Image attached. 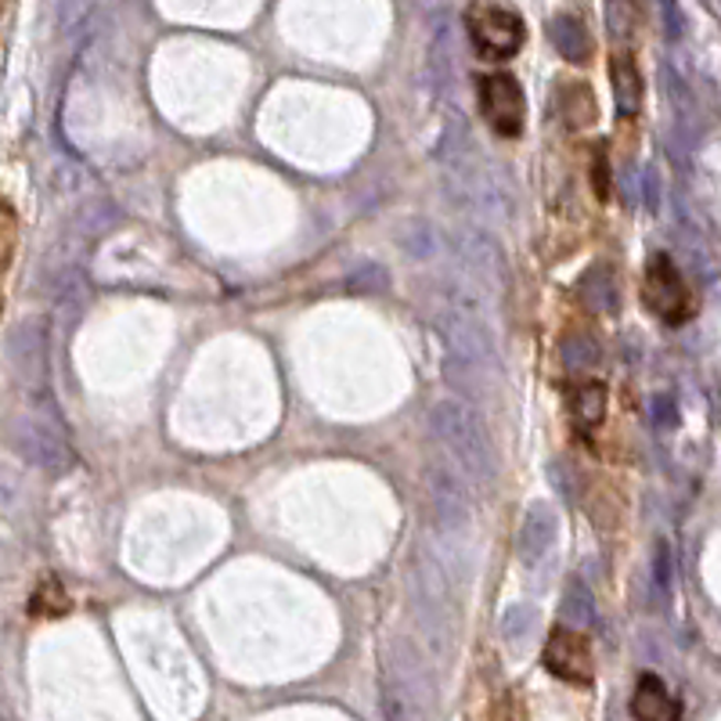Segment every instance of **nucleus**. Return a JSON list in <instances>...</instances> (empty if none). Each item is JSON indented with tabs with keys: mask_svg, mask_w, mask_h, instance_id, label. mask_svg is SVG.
I'll list each match as a JSON object with an SVG mask.
<instances>
[{
	"mask_svg": "<svg viewBox=\"0 0 721 721\" xmlns=\"http://www.w3.org/2000/svg\"><path fill=\"white\" fill-rule=\"evenodd\" d=\"M430 430L451 451V459L459 462V473L473 487H491L494 470H498V455H494L484 419L470 405H462V400H440L430 411Z\"/></svg>",
	"mask_w": 721,
	"mask_h": 721,
	"instance_id": "nucleus-1",
	"label": "nucleus"
},
{
	"mask_svg": "<svg viewBox=\"0 0 721 721\" xmlns=\"http://www.w3.org/2000/svg\"><path fill=\"white\" fill-rule=\"evenodd\" d=\"M433 325L444 332L448 351H451L448 357L465 360V365H480V368L494 357V336L484 322V314L476 311L473 297H451Z\"/></svg>",
	"mask_w": 721,
	"mask_h": 721,
	"instance_id": "nucleus-2",
	"label": "nucleus"
},
{
	"mask_svg": "<svg viewBox=\"0 0 721 721\" xmlns=\"http://www.w3.org/2000/svg\"><path fill=\"white\" fill-rule=\"evenodd\" d=\"M465 30H470V40L476 47L480 58H491V62H505L519 55L527 40V25L516 11L502 8V4H491V0H476L465 11Z\"/></svg>",
	"mask_w": 721,
	"mask_h": 721,
	"instance_id": "nucleus-3",
	"label": "nucleus"
},
{
	"mask_svg": "<svg viewBox=\"0 0 721 721\" xmlns=\"http://www.w3.org/2000/svg\"><path fill=\"white\" fill-rule=\"evenodd\" d=\"M8 437H11V448H15L30 465H36V470H44V473L73 470L76 455H73L69 440H65V433H62V426L51 416L30 411V416L11 422Z\"/></svg>",
	"mask_w": 721,
	"mask_h": 721,
	"instance_id": "nucleus-4",
	"label": "nucleus"
},
{
	"mask_svg": "<svg viewBox=\"0 0 721 721\" xmlns=\"http://www.w3.org/2000/svg\"><path fill=\"white\" fill-rule=\"evenodd\" d=\"M646 306L657 318H664L667 325H686L692 314L700 311L697 297H692L689 282L678 271V263L667 257V252H657L646 263V286H643Z\"/></svg>",
	"mask_w": 721,
	"mask_h": 721,
	"instance_id": "nucleus-5",
	"label": "nucleus"
},
{
	"mask_svg": "<svg viewBox=\"0 0 721 721\" xmlns=\"http://www.w3.org/2000/svg\"><path fill=\"white\" fill-rule=\"evenodd\" d=\"M480 112H484L487 127L498 138H519L527 119V98L519 79L509 73H487L480 76Z\"/></svg>",
	"mask_w": 721,
	"mask_h": 721,
	"instance_id": "nucleus-6",
	"label": "nucleus"
},
{
	"mask_svg": "<svg viewBox=\"0 0 721 721\" xmlns=\"http://www.w3.org/2000/svg\"><path fill=\"white\" fill-rule=\"evenodd\" d=\"M426 494H430V509L440 530L444 534L465 530L473 509H470V494H465V476L459 470H451L444 462H433L426 470Z\"/></svg>",
	"mask_w": 721,
	"mask_h": 721,
	"instance_id": "nucleus-7",
	"label": "nucleus"
},
{
	"mask_svg": "<svg viewBox=\"0 0 721 721\" xmlns=\"http://www.w3.org/2000/svg\"><path fill=\"white\" fill-rule=\"evenodd\" d=\"M545 667L570 686H589L595 675V657L581 627H556L545 643Z\"/></svg>",
	"mask_w": 721,
	"mask_h": 721,
	"instance_id": "nucleus-8",
	"label": "nucleus"
},
{
	"mask_svg": "<svg viewBox=\"0 0 721 721\" xmlns=\"http://www.w3.org/2000/svg\"><path fill=\"white\" fill-rule=\"evenodd\" d=\"M8 365L25 386H44L47 379V332L44 322H22L8 336Z\"/></svg>",
	"mask_w": 721,
	"mask_h": 721,
	"instance_id": "nucleus-9",
	"label": "nucleus"
},
{
	"mask_svg": "<svg viewBox=\"0 0 721 721\" xmlns=\"http://www.w3.org/2000/svg\"><path fill=\"white\" fill-rule=\"evenodd\" d=\"M411 589H416V603H419V617L426 621L430 632H437L440 638L448 635V610H451V599H448V584L440 578V563H430V559H419L416 567V581H411Z\"/></svg>",
	"mask_w": 721,
	"mask_h": 721,
	"instance_id": "nucleus-10",
	"label": "nucleus"
},
{
	"mask_svg": "<svg viewBox=\"0 0 721 721\" xmlns=\"http://www.w3.org/2000/svg\"><path fill=\"white\" fill-rule=\"evenodd\" d=\"M559 534V516L549 502H530L524 519H519V559L524 563H538L545 552L556 545Z\"/></svg>",
	"mask_w": 721,
	"mask_h": 721,
	"instance_id": "nucleus-11",
	"label": "nucleus"
},
{
	"mask_svg": "<svg viewBox=\"0 0 721 721\" xmlns=\"http://www.w3.org/2000/svg\"><path fill=\"white\" fill-rule=\"evenodd\" d=\"M455 249H459V260L465 267L470 278H484V282H494L502 275V249L494 238L470 232V235H459L455 238Z\"/></svg>",
	"mask_w": 721,
	"mask_h": 721,
	"instance_id": "nucleus-12",
	"label": "nucleus"
},
{
	"mask_svg": "<svg viewBox=\"0 0 721 721\" xmlns=\"http://www.w3.org/2000/svg\"><path fill=\"white\" fill-rule=\"evenodd\" d=\"M567 408L578 430L592 433L606 419V386L595 379H578L567 386Z\"/></svg>",
	"mask_w": 721,
	"mask_h": 721,
	"instance_id": "nucleus-13",
	"label": "nucleus"
},
{
	"mask_svg": "<svg viewBox=\"0 0 721 721\" xmlns=\"http://www.w3.org/2000/svg\"><path fill=\"white\" fill-rule=\"evenodd\" d=\"M632 714L646 721H678L682 718V703L667 692V686L657 675H643L632 697Z\"/></svg>",
	"mask_w": 721,
	"mask_h": 721,
	"instance_id": "nucleus-14",
	"label": "nucleus"
},
{
	"mask_svg": "<svg viewBox=\"0 0 721 721\" xmlns=\"http://www.w3.org/2000/svg\"><path fill=\"white\" fill-rule=\"evenodd\" d=\"M610 84H613V101H617V112L621 116H638L643 109V73L632 55H617L610 62Z\"/></svg>",
	"mask_w": 721,
	"mask_h": 721,
	"instance_id": "nucleus-15",
	"label": "nucleus"
},
{
	"mask_svg": "<svg viewBox=\"0 0 721 721\" xmlns=\"http://www.w3.org/2000/svg\"><path fill=\"white\" fill-rule=\"evenodd\" d=\"M549 36H552L556 51H559V55H563L570 65H584V62L592 58V51H595L592 33L584 30V22L573 19V15H556V19L549 22Z\"/></svg>",
	"mask_w": 721,
	"mask_h": 721,
	"instance_id": "nucleus-16",
	"label": "nucleus"
},
{
	"mask_svg": "<svg viewBox=\"0 0 721 721\" xmlns=\"http://www.w3.org/2000/svg\"><path fill=\"white\" fill-rule=\"evenodd\" d=\"M556 109H559V119H563L567 127L581 130V127H592L595 116H599V105H595V95L589 84H563L556 95Z\"/></svg>",
	"mask_w": 721,
	"mask_h": 721,
	"instance_id": "nucleus-17",
	"label": "nucleus"
},
{
	"mask_svg": "<svg viewBox=\"0 0 721 721\" xmlns=\"http://www.w3.org/2000/svg\"><path fill=\"white\" fill-rule=\"evenodd\" d=\"M578 300L595 314L617 311V282H613V271L606 263H595L592 271H584L578 282Z\"/></svg>",
	"mask_w": 721,
	"mask_h": 721,
	"instance_id": "nucleus-18",
	"label": "nucleus"
},
{
	"mask_svg": "<svg viewBox=\"0 0 721 721\" xmlns=\"http://www.w3.org/2000/svg\"><path fill=\"white\" fill-rule=\"evenodd\" d=\"M559 354H563L567 372H581V376H589V372L599 365V357H603V351H599V343L589 336V332H570L563 346H559Z\"/></svg>",
	"mask_w": 721,
	"mask_h": 721,
	"instance_id": "nucleus-19",
	"label": "nucleus"
},
{
	"mask_svg": "<svg viewBox=\"0 0 721 721\" xmlns=\"http://www.w3.org/2000/svg\"><path fill=\"white\" fill-rule=\"evenodd\" d=\"M538 624H541V617L534 606H513V610H505V617H502V635L513 649H519L538 635Z\"/></svg>",
	"mask_w": 721,
	"mask_h": 721,
	"instance_id": "nucleus-20",
	"label": "nucleus"
},
{
	"mask_svg": "<svg viewBox=\"0 0 721 721\" xmlns=\"http://www.w3.org/2000/svg\"><path fill=\"white\" fill-rule=\"evenodd\" d=\"M563 617L570 624H578V627H589L595 621V599H592V589L584 584L581 578H573L567 584V595H563Z\"/></svg>",
	"mask_w": 721,
	"mask_h": 721,
	"instance_id": "nucleus-21",
	"label": "nucleus"
},
{
	"mask_svg": "<svg viewBox=\"0 0 721 721\" xmlns=\"http://www.w3.org/2000/svg\"><path fill=\"white\" fill-rule=\"evenodd\" d=\"M15 246H19V217L8 203H0V282H4V275L11 271Z\"/></svg>",
	"mask_w": 721,
	"mask_h": 721,
	"instance_id": "nucleus-22",
	"label": "nucleus"
},
{
	"mask_svg": "<svg viewBox=\"0 0 721 721\" xmlns=\"http://www.w3.org/2000/svg\"><path fill=\"white\" fill-rule=\"evenodd\" d=\"M635 22H638V15H635L632 0H610V4H606V30H610L613 40H627V36H632L635 33Z\"/></svg>",
	"mask_w": 721,
	"mask_h": 721,
	"instance_id": "nucleus-23",
	"label": "nucleus"
},
{
	"mask_svg": "<svg viewBox=\"0 0 721 721\" xmlns=\"http://www.w3.org/2000/svg\"><path fill=\"white\" fill-rule=\"evenodd\" d=\"M346 286L360 292V297H372V292H383L386 286H390V275H386V267H379V263H360L357 271L346 278Z\"/></svg>",
	"mask_w": 721,
	"mask_h": 721,
	"instance_id": "nucleus-24",
	"label": "nucleus"
},
{
	"mask_svg": "<svg viewBox=\"0 0 721 721\" xmlns=\"http://www.w3.org/2000/svg\"><path fill=\"white\" fill-rule=\"evenodd\" d=\"M30 610H36V613H65V595H62V589L55 584V578H47L44 584H40V595H33V603H30Z\"/></svg>",
	"mask_w": 721,
	"mask_h": 721,
	"instance_id": "nucleus-25",
	"label": "nucleus"
},
{
	"mask_svg": "<svg viewBox=\"0 0 721 721\" xmlns=\"http://www.w3.org/2000/svg\"><path fill=\"white\" fill-rule=\"evenodd\" d=\"M22 502V476L0 465V513H11Z\"/></svg>",
	"mask_w": 721,
	"mask_h": 721,
	"instance_id": "nucleus-26",
	"label": "nucleus"
},
{
	"mask_svg": "<svg viewBox=\"0 0 721 721\" xmlns=\"http://www.w3.org/2000/svg\"><path fill=\"white\" fill-rule=\"evenodd\" d=\"M660 15H664V33H667V36H671V40L682 36L686 22H682V11H678L675 0H660Z\"/></svg>",
	"mask_w": 721,
	"mask_h": 721,
	"instance_id": "nucleus-27",
	"label": "nucleus"
},
{
	"mask_svg": "<svg viewBox=\"0 0 721 721\" xmlns=\"http://www.w3.org/2000/svg\"><path fill=\"white\" fill-rule=\"evenodd\" d=\"M657 592H667L671 589V549H667V545L660 541L657 545Z\"/></svg>",
	"mask_w": 721,
	"mask_h": 721,
	"instance_id": "nucleus-28",
	"label": "nucleus"
},
{
	"mask_svg": "<svg viewBox=\"0 0 721 721\" xmlns=\"http://www.w3.org/2000/svg\"><path fill=\"white\" fill-rule=\"evenodd\" d=\"M549 480L559 487V494H563L567 502H573L578 494H573V484H570V476H567V462L563 459H556L552 465H549Z\"/></svg>",
	"mask_w": 721,
	"mask_h": 721,
	"instance_id": "nucleus-29",
	"label": "nucleus"
},
{
	"mask_svg": "<svg viewBox=\"0 0 721 721\" xmlns=\"http://www.w3.org/2000/svg\"><path fill=\"white\" fill-rule=\"evenodd\" d=\"M653 405H657V426H675L678 422V405H675L671 394H660Z\"/></svg>",
	"mask_w": 721,
	"mask_h": 721,
	"instance_id": "nucleus-30",
	"label": "nucleus"
},
{
	"mask_svg": "<svg viewBox=\"0 0 721 721\" xmlns=\"http://www.w3.org/2000/svg\"><path fill=\"white\" fill-rule=\"evenodd\" d=\"M595 195H599V198L610 195V189H606V152H603V144H599V152H595Z\"/></svg>",
	"mask_w": 721,
	"mask_h": 721,
	"instance_id": "nucleus-31",
	"label": "nucleus"
},
{
	"mask_svg": "<svg viewBox=\"0 0 721 721\" xmlns=\"http://www.w3.org/2000/svg\"><path fill=\"white\" fill-rule=\"evenodd\" d=\"M0 567H4V545H0Z\"/></svg>",
	"mask_w": 721,
	"mask_h": 721,
	"instance_id": "nucleus-32",
	"label": "nucleus"
}]
</instances>
